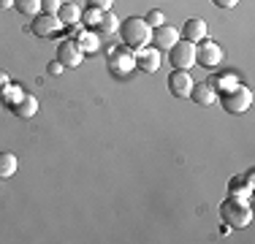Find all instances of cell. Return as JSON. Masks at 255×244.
I'll return each mask as SVG.
<instances>
[{"label": "cell", "mask_w": 255, "mask_h": 244, "mask_svg": "<svg viewBox=\"0 0 255 244\" xmlns=\"http://www.w3.org/2000/svg\"><path fill=\"white\" fill-rule=\"evenodd\" d=\"M8 82H11V79H8V73H5V71H0V93H3V87H5Z\"/></svg>", "instance_id": "27"}, {"label": "cell", "mask_w": 255, "mask_h": 244, "mask_svg": "<svg viewBox=\"0 0 255 244\" xmlns=\"http://www.w3.org/2000/svg\"><path fill=\"white\" fill-rule=\"evenodd\" d=\"M196 63L201 65V68H206V71H215L217 65L223 63V49L217 46V41H209V38L198 41V46H196Z\"/></svg>", "instance_id": "5"}, {"label": "cell", "mask_w": 255, "mask_h": 244, "mask_svg": "<svg viewBox=\"0 0 255 244\" xmlns=\"http://www.w3.org/2000/svg\"><path fill=\"white\" fill-rule=\"evenodd\" d=\"M11 112H14L19 120H30V117H35V114H38V98L30 95V93H25V95H22V101L16 103V106L11 109Z\"/></svg>", "instance_id": "14"}, {"label": "cell", "mask_w": 255, "mask_h": 244, "mask_svg": "<svg viewBox=\"0 0 255 244\" xmlns=\"http://www.w3.org/2000/svg\"><path fill=\"white\" fill-rule=\"evenodd\" d=\"M95 30H98L101 38H106V35H112L114 30H120V19L112 14V11H103V16H101V22H98V27H95Z\"/></svg>", "instance_id": "19"}, {"label": "cell", "mask_w": 255, "mask_h": 244, "mask_svg": "<svg viewBox=\"0 0 255 244\" xmlns=\"http://www.w3.org/2000/svg\"><path fill=\"white\" fill-rule=\"evenodd\" d=\"M193 84H196V82L190 79V73L174 68V71H171V76H168V93L177 95V98H190Z\"/></svg>", "instance_id": "9"}, {"label": "cell", "mask_w": 255, "mask_h": 244, "mask_svg": "<svg viewBox=\"0 0 255 244\" xmlns=\"http://www.w3.org/2000/svg\"><path fill=\"white\" fill-rule=\"evenodd\" d=\"M16 168H19V160H16L14 152H0V179L14 176Z\"/></svg>", "instance_id": "17"}, {"label": "cell", "mask_w": 255, "mask_h": 244, "mask_svg": "<svg viewBox=\"0 0 255 244\" xmlns=\"http://www.w3.org/2000/svg\"><path fill=\"white\" fill-rule=\"evenodd\" d=\"M217 98H220L223 109L228 114H245L253 106V90L239 84V82H231L226 87H220L217 90Z\"/></svg>", "instance_id": "1"}, {"label": "cell", "mask_w": 255, "mask_h": 244, "mask_svg": "<svg viewBox=\"0 0 255 244\" xmlns=\"http://www.w3.org/2000/svg\"><path fill=\"white\" fill-rule=\"evenodd\" d=\"M57 63H63L65 68H79L84 63V52L79 49L76 38H65L57 44Z\"/></svg>", "instance_id": "7"}, {"label": "cell", "mask_w": 255, "mask_h": 244, "mask_svg": "<svg viewBox=\"0 0 255 244\" xmlns=\"http://www.w3.org/2000/svg\"><path fill=\"white\" fill-rule=\"evenodd\" d=\"M63 27V22L57 19V14H38L33 16V33L38 35V38H49V35H57Z\"/></svg>", "instance_id": "8"}, {"label": "cell", "mask_w": 255, "mask_h": 244, "mask_svg": "<svg viewBox=\"0 0 255 244\" xmlns=\"http://www.w3.org/2000/svg\"><path fill=\"white\" fill-rule=\"evenodd\" d=\"M190 98L198 106H212V103L217 101V87L212 82H196L190 90Z\"/></svg>", "instance_id": "12"}, {"label": "cell", "mask_w": 255, "mask_h": 244, "mask_svg": "<svg viewBox=\"0 0 255 244\" xmlns=\"http://www.w3.org/2000/svg\"><path fill=\"white\" fill-rule=\"evenodd\" d=\"M177 41H179L177 30H174L171 24H160V27L152 30V41H149V44H155L157 52H166V49H171Z\"/></svg>", "instance_id": "10"}, {"label": "cell", "mask_w": 255, "mask_h": 244, "mask_svg": "<svg viewBox=\"0 0 255 244\" xmlns=\"http://www.w3.org/2000/svg\"><path fill=\"white\" fill-rule=\"evenodd\" d=\"M168 57H171V65L179 71H187L196 65V44H190V41H177L171 49H168Z\"/></svg>", "instance_id": "6"}, {"label": "cell", "mask_w": 255, "mask_h": 244, "mask_svg": "<svg viewBox=\"0 0 255 244\" xmlns=\"http://www.w3.org/2000/svg\"><path fill=\"white\" fill-rule=\"evenodd\" d=\"M22 95H25V93H22V87H19V84L8 82V84L3 87V93H0V103H5L8 109H14L16 103L22 101Z\"/></svg>", "instance_id": "18"}, {"label": "cell", "mask_w": 255, "mask_h": 244, "mask_svg": "<svg viewBox=\"0 0 255 244\" xmlns=\"http://www.w3.org/2000/svg\"><path fill=\"white\" fill-rule=\"evenodd\" d=\"M63 0H41V14H57Z\"/></svg>", "instance_id": "23"}, {"label": "cell", "mask_w": 255, "mask_h": 244, "mask_svg": "<svg viewBox=\"0 0 255 244\" xmlns=\"http://www.w3.org/2000/svg\"><path fill=\"white\" fill-rule=\"evenodd\" d=\"M136 68H141L144 73H155L160 68V52L155 46H141L136 52Z\"/></svg>", "instance_id": "11"}, {"label": "cell", "mask_w": 255, "mask_h": 244, "mask_svg": "<svg viewBox=\"0 0 255 244\" xmlns=\"http://www.w3.org/2000/svg\"><path fill=\"white\" fill-rule=\"evenodd\" d=\"M220 217L223 223L228 225V228H247L253 220V209L250 204H247L245 198H236V195H231L220 204Z\"/></svg>", "instance_id": "2"}, {"label": "cell", "mask_w": 255, "mask_h": 244, "mask_svg": "<svg viewBox=\"0 0 255 244\" xmlns=\"http://www.w3.org/2000/svg\"><path fill=\"white\" fill-rule=\"evenodd\" d=\"M144 22H147L149 24V27H160V24H166V14H163V11L160 8H152V11H149V14L147 16H144Z\"/></svg>", "instance_id": "22"}, {"label": "cell", "mask_w": 255, "mask_h": 244, "mask_svg": "<svg viewBox=\"0 0 255 244\" xmlns=\"http://www.w3.org/2000/svg\"><path fill=\"white\" fill-rule=\"evenodd\" d=\"M182 38L185 41H190V44H198V41H204L206 38V22L204 19H187L185 22V27H182Z\"/></svg>", "instance_id": "13"}, {"label": "cell", "mask_w": 255, "mask_h": 244, "mask_svg": "<svg viewBox=\"0 0 255 244\" xmlns=\"http://www.w3.org/2000/svg\"><path fill=\"white\" fill-rule=\"evenodd\" d=\"M3 8H14V0H0V11Z\"/></svg>", "instance_id": "28"}, {"label": "cell", "mask_w": 255, "mask_h": 244, "mask_svg": "<svg viewBox=\"0 0 255 244\" xmlns=\"http://www.w3.org/2000/svg\"><path fill=\"white\" fill-rule=\"evenodd\" d=\"M14 8L19 11L22 16L33 19V16L41 14V0H14Z\"/></svg>", "instance_id": "20"}, {"label": "cell", "mask_w": 255, "mask_h": 244, "mask_svg": "<svg viewBox=\"0 0 255 244\" xmlns=\"http://www.w3.org/2000/svg\"><path fill=\"white\" fill-rule=\"evenodd\" d=\"M109 68H112L114 76H128L133 68H136V54H133L130 46H117L109 52Z\"/></svg>", "instance_id": "4"}, {"label": "cell", "mask_w": 255, "mask_h": 244, "mask_svg": "<svg viewBox=\"0 0 255 244\" xmlns=\"http://www.w3.org/2000/svg\"><path fill=\"white\" fill-rule=\"evenodd\" d=\"M57 19L63 22V27H76V24H82V8L76 3H63L57 11Z\"/></svg>", "instance_id": "15"}, {"label": "cell", "mask_w": 255, "mask_h": 244, "mask_svg": "<svg viewBox=\"0 0 255 244\" xmlns=\"http://www.w3.org/2000/svg\"><path fill=\"white\" fill-rule=\"evenodd\" d=\"M212 3H215L217 8H234V5H239V0H212Z\"/></svg>", "instance_id": "25"}, {"label": "cell", "mask_w": 255, "mask_h": 244, "mask_svg": "<svg viewBox=\"0 0 255 244\" xmlns=\"http://www.w3.org/2000/svg\"><path fill=\"white\" fill-rule=\"evenodd\" d=\"M90 8H98V11H112L114 0H87Z\"/></svg>", "instance_id": "24"}, {"label": "cell", "mask_w": 255, "mask_h": 244, "mask_svg": "<svg viewBox=\"0 0 255 244\" xmlns=\"http://www.w3.org/2000/svg\"><path fill=\"white\" fill-rule=\"evenodd\" d=\"M76 44H79V49H82L84 54H95L101 49V35L95 33V30H87L84 27L82 33L76 35Z\"/></svg>", "instance_id": "16"}, {"label": "cell", "mask_w": 255, "mask_h": 244, "mask_svg": "<svg viewBox=\"0 0 255 244\" xmlns=\"http://www.w3.org/2000/svg\"><path fill=\"white\" fill-rule=\"evenodd\" d=\"M101 16H103V11L90 8V5H87V8L82 11V24H84L87 30H95V27H98V22H101Z\"/></svg>", "instance_id": "21"}, {"label": "cell", "mask_w": 255, "mask_h": 244, "mask_svg": "<svg viewBox=\"0 0 255 244\" xmlns=\"http://www.w3.org/2000/svg\"><path fill=\"white\" fill-rule=\"evenodd\" d=\"M120 35H123V44L130 49H141L152 41V27L141 19V16H130L120 24Z\"/></svg>", "instance_id": "3"}, {"label": "cell", "mask_w": 255, "mask_h": 244, "mask_svg": "<svg viewBox=\"0 0 255 244\" xmlns=\"http://www.w3.org/2000/svg\"><path fill=\"white\" fill-rule=\"evenodd\" d=\"M63 68H65V65L54 60V63H49V76H60V73H63Z\"/></svg>", "instance_id": "26"}]
</instances>
